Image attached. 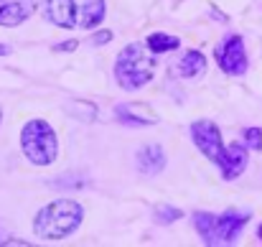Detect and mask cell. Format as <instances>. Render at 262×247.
Here are the masks:
<instances>
[{"label": "cell", "instance_id": "9c48e42d", "mask_svg": "<svg viewBox=\"0 0 262 247\" xmlns=\"http://www.w3.org/2000/svg\"><path fill=\"white\" fill-rule=\"evenodd\" d=\"M36 10V0H0V26H20Z\"/></svg>", "mask_w": 262, "mask_h": 247}, {"label": "cell", "instance_id": "d6986e66", "mask_svg": "<svg viewBox=\"0 0 262 247\" xmlns=\"http://www.w3.org/2000/svg\"><path fill=\"white\" fill-rule=\"evenodd\" d=\"M8 51H10V49H8V46H3V44H0V56H5V54H8Z\"/></svg>", "mask_w": 262, "mask_h": 247}, {"label": "cell", "instance_id": "ac0fdd59", "mask_svg": "<svg viewBox=\"0 0 262 247\" xmlns=\"http://www.w3.org/2000/svg\"><path fill=\"white\" fill-rule=\"evenodd\" d=\"M77 46H79L77 41H67V44H56V46H54V51H74Z\"/></svg>", "mask_w": 262, "mask_h": 247}, {"label": "cell", "instance_id": "6da1fadb", "mask_svg": "<svg viewBox=\"0 0 262 247\" xmlns=\"http://www.w3.org/2000/svg\"><path fill=\"white\" fill-rule=\"evenodd\" d=\"M104 0H43V15L59 28H94L104 20Z\"/></svg>", "mask_w": 262, "mask_h": 247}, {"label": "cell", "instance_id": "ffe728a7", "mask_svg": "<svg viewBox=\"0 0 262 247\" xmlns=\"http://www.w3.org/2000/svg\"><path fill=\"white\" fill-rule=\"evenodd\" d=\"M5 242H8V237H5V232L0 230V245H5Z\"/></svg>", "mask_w": 262, "mask_h": 247}, {"label": "cell", "instance_id": "e0dca14e", "mask_svg": "<svg viewBox=\"0 0 262 247\" xmlns=\"http://www.w3.org/2000/svg\"><path fill=\"white\" fill-rule=\"evenodd\" d=\"M110 41H112V31H99V33L92 36V44L94 46H102V44H110Z\"/></svg>", "mask_w": 262, "mask_h": 247}, {"label": "cell", "instance_id": "8992f818", "mask_svg": "<svg viewBox=\"0 0 262 247\" xmlns=\"http://www.w3.org/2000/svg\"><path fill=\"white\" fill-rule=\"evenodd\" d=\"M191 140L196 143V148H199L209 161H214L216 166L222 163L227 148H224V143H222L219 128H216L211 120H196V122L191 125Z\"/></svg>", "mask_w": 262, "mask_h": 247}, {"label": "cell", "instance_id": "7402d4cb", "mask_svg": "<svg viewBox=\"0 0 262 247\" xmlns=\"http://www.w3.org/2000/svg\"><path fill=\"white\" fill-rule=\"evenodd\" d=\"M0 120H3V110H0Z\"/></svg>", "mask_w": 262, "mask_h": 247}, {"label": "cell", "instance_id": "44dd1931", "mask_svg": "<svg viewBox=\"0 0 262 247\" xmlns=\"http://www.w3.org/2000/svg\"><path fill=\"white\" fill-rule=\"evenodd\" d=\"M257 235H260V240H262V227H260V230H257Z\"/></svg>", "mask_w": 262, "mask_h": 247}, {"label": "cell", "instance_id": "4fadbf2b", "mask_svg": "<svg viewBox=\"0 0 262 247\" xmlns=\"http://www.w3.org/2000/svg\"><path fill=\"white\" fill-rule=\"evenodd\" d=\"M145 44H148L150 54H163V51H176L181 46V38L168 36V33H150Z\"/></svg>", "mask_w": 262, "mask_h": 247}, {"label": "cell", "instance_id": "30bf717a", "mask_svg": "<svg viewBox=\"0 0 262 247\" xmlns=\"http://www.w3.org/2000/svg\"><path fill=\"white\" fill-rule=\"evenodd\" d=\"M135 163H138V171L145 173V176H156L166 168V153L161 146H143L135 156Z\"/></svg>", "mask_w": 262, "mask_h": 247}, {"label": "cell", "instance_id": "277c9868", "mask_svg": "<svg viewBox=\"0 0 262 247\" xmlns=\"http://www.w3.org/2000/svg\"><path fill=\"white\" fill-rule=\"evenodd\" d=\"M156 72V59L145 51L143 44H130L127 49L120 51L115 61V79L122 89L135 92L153 79Z\"/></svg>", "mask_w": 262, "mask_h": 247}, {"label": "cell", "instance_id": "603a6c76", "mask_svg": "<svg viewBox=\"0 0 262 247\" xmlns=\"http://www.w3.org/2000/svg\"><path fill=\"white\" fill-rule=\"evenodd\" d=\"M260 151H262V146H260Z\"/></svg>", "mask_w": 262, "mask_h": 247}, {"label": "cell", "instance_id": "52a82bcc", "mask_svg": "<svg viewBox=\"0 0 262 247\" xmlns=\"http://www.w3.org/2000/svg\"><path fill=\"white\" fill-rule=\"evenodd\" d=\"M216 59L224 74L229 77H239L247 72V51H245V41L239 36H227L224 44L216 49Z\"/></svg>", "mask_w": 262, "mask_h": 247}, {"label": "cell", "instance_id": "2e32d148", "mask_svg": "<svg viewBox=\"0 0 262 247\" xmlns=\"http://www.w3.org/2000/svg\"><path fill=\"white\" fill-rule=\"evenodd\" d=\"M245 146L260 151V146H262V130L260 128H250V130L245 133Z\"/></svg>", "mask_w": 262, "mask_h": 247}, {"label": "cell", "instance_id": "3957f363", "mask_svg": "<svg viewBox=\"0 0 262 247\" xmlns=\"http://www.w3.org/2000/svg\"><path fill=\"white\" fill-rule=\"evenodd\" d=\"M250 214L239 212H224V214H209V212H196L193 214V227L199 237L211 247L234 245L237 237L242 235Z\"/></svg>", "mask_w": 262, "mask_h": 247}, {"label": "cell", "instance_id": "7c38bea8", "mask_svg": "<svg viewBox=\"0 0 262 247\" xmlns=\"http://www.w3.org/2000/svg\"><path fill=\"white\" fill-rule=\"evenodd\" d=\"M178 72L181 77L186 79H193V77H201L206 72V56L201 51H186V56L178 61Z\"/></svg>", "mask_w": 262, "mask_h": 247}, {"label": "cell", "instance_id": "9a60e30c", "mask_svg": "<svg viewBox=\"0 0 262 247\" xmlns=\"http://www.w3.org/2000/svg\"><path fill=\"white\" fill-rule=\"evenodd\" d=\"M153 217H156L158 224H171V222H176V219L183 217V212L176 209V207H171V204H158L156 212H153Z\"/></svg>", "mask_w": 262, "mask_h": 247}, {"label": "cell", "instance_id": "7a4b0ae2", "mask_svg": "<svg viewBox=\"0 0 262 247\" xmlns=\"http://www.w3.org/2000/svg\"><path fill=\"white\" fill-rule=\"evenodd\" d=\"M82 217H84V209H82L79 201L61 199V201H54V204L43 207L36 214L33 232L41 240H64L82 224Z\"/></svg>", "mask_w": 262, "mask_h": 247}, {"label": "cell", "instance_id": "ba28073f", "mask_svg": "<svg viewBox=\"0 0 262 247\" xmlns=\"http://www.w3.org/2000/svg\"><path fill=\"white\" fill-rule=\"evenodd\" d=\"M115 115H117L120 122L133 125V128H145V125H156V122H158V115H156L150 107L138 105V102L117 105V107H115Z\"/></svg>", "mask_w": 262, "mask_h": 247}, {"label": "cell", "instance_id": "5bb4252c", "mask_svg": "<svg viewBox=\"0 0 262 247\" xmlns=\"http://www.w3.org/2000/svg\"><path fill=\"white\" fill-rule=\"evenodd\" d=\"M67 112H69L74 120H84V122H92V120L97 117V107H94L92 102H82V99H74V102H69Z\"/></svg>", "mask_w": 262, "mask_h": 247}, {"label": "cell", "instance_id": "8fae6325", "mask_svg": "<svg viewBox=\"0 0 262 247\" xmlns=\"http://www.w3.org/2000/svg\"><path fill=\"white\" fill-rule=\"evenodd\" d=\"M219 168H222L224 181H234V178L247 168V151H245V146H239V143L227 146V153H224Z\"/></svg>", "mask_w": 262, "mask_h": 247}, {"label": "cell", "instance_id": "5b68a950", "mask_svg": "<svg viewBox=\"0 0 262 247\" xmlns=\"http://www.w3.org/2000/svg\"><path fill=\"white\" fill-rule=\"evenodd\" d=\"M20 148L26 153V158L36 166H49L56 161L59 153V143H56V133L46 120H31L23 125L20 130Z\"/></svg>", "mask_w": 262, "mask_h": 247}]
</instances>
